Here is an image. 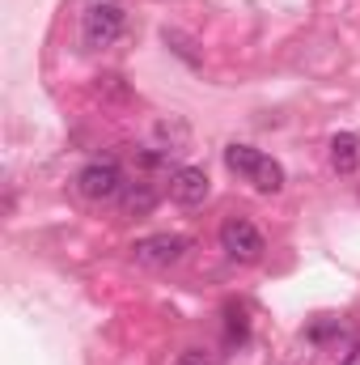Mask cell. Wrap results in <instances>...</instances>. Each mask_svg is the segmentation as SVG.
I'll return each instance as SVG.
<instances>
[{"label":"cell","mask_w":360,"mask_h":365,"mask_svg":"<svg viewBox=\"0 0 360 365\" xmlns=\"http://www.w3.org/2000/svg\"><path fill=\"white\" fill-rule=\"evenodd\" d=\"M225 166H229L233 175H242L255 191H263V195H271V191L284 187V166H280L275 158H268L263 149H255V145H238V140L225 145Z\"/></svg>","instance_id":"6da1fadb"},{"label":"cell","mask_w":360,"mask_h":365,"mask_svg":"<svg viewBox=\"0 0 360 365\" xmlns=\"http://www.w3.org/2000/svg\"><path fill=\"white\" fill-rule=\"evenodd\" d=\"M127 26V13L119 0H90L81 13V47L85 51H106Z\"/></svg>","instance_id":"7a4b0ae2"},{"label":"cell","mask_w":360,"mask_h":365,"mask_svg":"<svg viewBox=\"0 0 360 365\" xmlns=\"http://www.w3.org/2000/svg\"><path fill=\"white\" fill-rule=\"evenodd\" d=\"M123 170H119V162L115 158H93L85 162L81 170H77V191L93 200V204H110V200H119L123 195Z\"/></svg>","instance_id":"3957f363"},{"label":"cell","mask_w":360,"mask_h":365,"mask_svg":"<svg viewBox=\"0 0 360 365\" xmlns=\"http://www.w3.org/2000/svg\"><path fill=\"white\" fill-rule=\"evenodd\" d=\"M221 251H225L233 264H259L263 251H268V242H263V234H259L255 221L229 217V221L221 225Z\"/></svg>","instance_id":"277c9868"},{"label":"cell","mask_w":360,"mask_h":365,"mask_svg":"<svg viewBox=\"0 0 360 365\" xmlns=\"http://www.w3.org/2000/svg\"><path fill=\"white\" fill-rule=\"evenodd\" d=\"M186 247L191 242L182 234H149V238H140L132 247V259L140 268H170V264H179L182 255H186Z\"/></svg>","instance_id":"5b68a950"},{"label":"cell","mask_w":360,"mask_h":365,"mask_svg":"<svg viewBox=\"0 0 360 365\" xmlns=\"http://www.w3.org/2000/svg\"><path fill=\"white\" fill-rule=\"evenodd\" d=\"M208 191H212V179H208L199 166H179V170L170 175V200L182 204V208L203 204V200H208Z\"/></svg>","instance_id":"8992f818"},{"label":"cell","mask_w":360,"mask_h":365,"mask_svg":"<svg viewBox=\"0 0 360 365\" xmlns=\"http://www.w3.org/2000/svg\"><path fill=\"white\" fill-rule=\"evenodd\" d=\"M360 162V140L352 132H339L335 140H331V166L339 170V175H352Z\"/></svg>","instance_id":"52a82bcc"},{"label":"cell","mask_w":360,"mask_h":365,"mask_svg":"<svg viewBox=\"0 0 360 365\" xmlns=\"http://www.w3.org/2000/svg\"><path fill=\"white\" fill-rule=\"evenodd\" d=\"M119 204L127 208V212H136V217H144L153 204H157V191L149 187V182H127L123 187V195H119Z\"/></svg>","instance_id":"ba28073f"},{"label":"cell","mask_w":360,"mask_h":365,"mask_svg":"<svg viewBox=\"0 0 360 365\" xmlns=\"http://www.w3.org/2000/svg\"><path fill=\"white\" fill-rule=\"evenodd\" d=\"M225 319H229V340H246V331H250L246 314H242L238 306H229V310H225Z\"/></svg>","instance_id":"9c48e42d"},{"label":"cell","mask_w":360,"mask_h":365,"mask_svg":"<svg viewBox=\"0 0 360 365\" xmlns=\"http://www.w3.org/2000/svg\"><path fill=\"white\" fill-rule=\"evenodd\" d=\"M309 336H314V340H331V336H344V327H339V323H318Z\"/></svg>","instance_id":"30bf717a"},{"label":"cell","mask_w":360,"mask_h":365,"mask_svg":"<svg viewBox=\"0 0 360 365\" xmlns=\"http://www.w3.org/2000/svg\"><path fill=\"white\" fill-rule=\"evenodd\" d=\"M174 365H212V361H208V357H203L199 349H191V353H182V357H179Z\"/></svg>","instance_id":"8fae6325"},{"label":"cell","mask_w":360,"mask_h":365,"mask_svg":"<svg viewBox=\"0 0 360 365\" xmlns=\"http://www.w3.org/2000/svg\"><path fill=\"white\" fill-rule=\"evenodd\" d=\"M339 365H360V344H356V349H352V353H348V357H344Z\"/></svg>","instance_id":"7c38bea8"}]
</instances>
